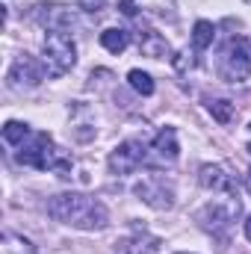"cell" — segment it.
<instances>
[{"instance_id":"11","label":"cell","mask_w":251,"mask_h":254,"mask_svg":"<svg viewBox=\"0 0 251 254\" xmlns=\"http://www.w3.org/2000/svg\"><path fill=\"white\" fill-rule=\"evenodd\" d=\"M154 154H157V160H163V163H175V160H178L181 148H178V133H175L172 127H166V130H160V133L154 136Z\"/></svg>"},{"instance_id":"2","label":"cell","mask_w":251,"mask_h":254,"mask_svg":"<svg viewBox=\"0 0 251 254\" xmlns=\"http://www.w3.org/2000/svg\"><path fill=\"white\" fill-rule=\"evenodd\" d=\"M18 163L39 169V172H60V178H68L71 172V157L63 148L54 145L51 133H30L24 145H18Z\"/></svg>"},{"instance_id":"20","label":"cell","mask_w":251,"mask_h":254,"mask_svg":"<svg viewBox=\"0 0 251 254\" xmlns=\"http://www.w3.org/2000/svg\"><path fill=\"white\" fill-rule=\"evenodd\" d=\"M80 3V9H86V12H101L104 6H107V0H77Z\"/></svg>"},{"instance_id":"3","label":"cell","mask_w":251,"mask_h":254,"mask_svg":"<svg viewBox=\"0 0 251 254\" xmlns=\"http://www.w3.org/2000/svg\"><path fill=\"white\" fill-rule=\"evenodd\" d=\"M219 74L228 83H246L251 74V42L243 36H234L225 42L219 54Z\"/></svg>"},{"instance_id":"13","label":"cell","mask_w":251,"mask_h":254,"mask_svg":"<svg viewBox=\"0 0 251 254\" xmlns=\"http://www.w3.org/2000/svg\"><path fill=\"white\" fill-rule=\"evenodd\" d=\"M0 254H36V246L27 237H21V234L6 231L3 240H0Z\"/></svg>"},{"instance_id":"10","label":"cell","mask_w":251,"mask_h":254,"mask_svg":"<svg viewBox=\"0 0 251 254\" xmlns=\"http://www.w3.org/2000/svg\"><path fill=\"white\" fill-rule=\"evenodd\" d=\"M198 181H201L204 190L225 192V195H231V192L237 190V178H234L225 166H219V163H207V166H201Z\"/></svg>"},{"instance_id":"7","label":"cell","mask_w":251,"mask_h":254,"mask_svg":"<svg viewBox=\"0 0 251 254\" xmlns=\"http://www.w3.org/2000/svg\"><path fill=\"white\" fill-rule=\"evenodd\" d=\"M36 21L48 33H71L77 27L74 9L71 6H63V3H39L36 6Z\"/></svg>"},{"instance_id":"24","label":"cell","mask_w":251,"mask_h":254,"mask_svg":"<svg viewBox=\"0 0 251 254\" xmlns=\"http://www.w3.org/2000/svg\"><path fill=\"white\" fill-rule=\"evenodd\" d=\"M246 237H249V240H251V216H249V219H246Z\"/></svg>"},{"instance_id":"25","label":"cell","mask_w":251,"mask_h":254,"mask_svg":"<svg viewBox=\"0 0 251 254\" xmlns=\"http://www.w3.org/2000/svg\"><path fill=\"white\" fill-rule=\"evenodd\" d=\"M246 190L251 192V169H249V178H246Z\"/></svg>"},{"instance_id":"12","label":"cell","mask_w":251,"mask_h":254,"mask_svg":"<svg viewBox=\"0 0 251 254\" xmlns=\"http://www.w3.org/2000/svg\"><path fill=\"white\" fill-rule=\"evenodd\" d=\"M139 51H142L145 57H151V60L172 57V48H169V42H166L160 33H154V30H145V33H139Z\"/></svg>"},{"instance_id":"4","label":"cell","mask_w":251,"mask_h":254,"mask_svg":"<svg viewBox=\"0 0 251 254\" xmlns=\"http://www.w3.org/2000/svg\"><path fill=\"white\" fill-rule=\"evenodd\" d=\"M42 54L51 77H60L65 71H71L77 63V45L68 33H48L42 42Z\"/></svg>"},{"instance_id":"21","label":"cell","mask_w":251,"mask_h":254,"mask_svg":"<svg viewBox=\"0 0 251 254\" xmlns=\"http://www.w3.org/2000/svg\"><path fill=\"white\" fill-rule=\"evenodd\" d=\"M175 68H178V71H187V68H192V60H189V54H187V51L175 57Z\"/></svg>"},{"instance_id":"14","label":"cell","mask_w":251,"mask_h":254,"mask_svg":"<svg viewBox=\"0 0 251 254\" xmlns=\"http://www.w3.org/2000/svg\"><path fill=\"white\" fill-rule=\"evenodd\" d=\"M101 45L110 54H122V51H127V45H130V33L122 30V27H110V30L101 33Z\"/></svg>"},{"instance_id":"5","label":"cell","mask_w":251,"mask_h":254,"mask_svg":"<svg viewBox=\"0 0 251 254\" xmlns=\"http://www.w3.org/2000/svg\"><path fill=\"white\" fill-rule=\"evenodd\" d=\"M237 216H240V201H237V198H228V201H213V204H207V207L198 213V222H201V228L210 231L213 237H225V234L234 228Z\"/></svg>"},{"instance_id":"22","label":"cell","mask_w":251,"mask_h":254,"mask_svg":"<svg viewBox=\"0 0 251 254\" xmlns=\"http://www.w3.org/2000/svg\"><path fill=\"white\" fill-rule=\"evenodd\" d=\"M119 9L125 12L127 18H136V3H133V0H122V3H119Z\"/></svg>"},{"instance_id":"1","label":"cell","mask_w":251,"mask_h":254,"mask_svg":"<svg viewBox=\"0 0 251 254\" xmlns=\"http://www.w3.org/2000/svg\"><path fill=\"white\" fill-rule=\"evenodd\" d=\"M48 213H51V219H57L63 225H71V228H80V231H101L110 222L107 207L98 198L83 195V192L54 195L48 201Z\"/></svg>"},{"instance_id":"18","label":"cell","mask_w":251,"mask_h":254,"mask_svg":"<svg viewBox=\"0 0 251 254\" xmlns=\"http://www.w3.org/2000/svg\"><path fill=\"white\" fill-rule=\"evenodd\" d=\"M127 83L139 92V95H154V80H151V74H145V71H139V68H133L130 74H127Z\"/></svg>"},{"instance_id":"23","label":"cell","mask_w":251,"mask_h":254,"mask_svg":"<svg viewBox=\"0 0 251 254\" xmlns=\"http://www.w3.org/2000/svg\"><path fill=\"white\" fill-rule=\"evenodd\" d=\"M246 151L251 154V125H249V130H246Z\"/></svg>"},{"instance_id":"9","label":"cell","mask_w":251,"mask_h":254,"mask_svg":"<svg viewBox=\"0 0 251 254\" xmlns=\"http://www.w3.org/2000/svg\"><path fill=\"white\" fill-rule=\"evenodd\" d=\"M136 195H139L145 204L157 207V210H169V207L175 204V192H172V187L166 184V178H160V175L142 178V181L136 184Z\"/></svg>"},{"instance_id":"8","label":"cell","mask_w":251,"mask_h":254,"mask_svg":"<svg viewBox=\"0 0 251 254\" xmlns=\"http://www.w3.org/2000/svg\"><path fill=\"white\" fill-rule=\"evenodd\" d=\"M145 160H148L145 142L127 139V142H122V145L110 154V169H113L116 175H130V172H136L139 166H145Z\"/></svg>"},{"instance_id":"16","label":"cell","mask_w":251,"mask_h":254,"mask_svg":"<svg viewBox=\"0 0 251 254\" xmlns=\"http://www.w3.org/2000/svg\"><path fill=\"white\" fill-rule=\"evenodd\" d=\"M207 110H210V116H213L219 125H231V122H234V104H231V101H225V98L210 101V104H207Z\"/></svg>"},{"instance_id":"6","label":"cell","mask_w":251,"mask_h":254,"mask_svg":"<svg viewBox=\"0 0 251 254\" xmlns=\"http://www.w3.org/2000/svg\"><path fill=\"white\" fill-rule=\"evenodd\" d=\"M45 74H48V65H42L36 57H30V54H21V57L12 63L6 80H9L12 89H36V86L45 80Z\"/></svg>"},{"instance_id":"15","label":"cell","mask_w":251,"mask_h":254,"mask_svg":"<svg viewBox=\"0 0 251 254\" xmlns=\"http://www.w3.org/2000/svg\"><path fill=\"white\" fill-rule=\"evenodd\" d=\"M213 39H216V27L210 21H198L192 27V45H195V51H207L213 45Z\"/></svg>"},{"instance_id":"17","label":"cell","mask_w":251,"mask_h":254,"mask_svg":"<svg viewBox=\"0 0 251 254\" xmlns=\"http://www.w3.org/2000/svg\"><path fill=\"white\" fill-rule=\"evenodd\" d=\"M30 136V127L21 125V122H6L3 125V139H6V145H24V139Z\"/></svg>"},{"instance_id":"19","label":"cell","mask_w":251,"mask_h":254,"mask_svg":"<svg viewBox=\"0 0 251 254\" xmlns=\"http://www.w3.org/2000/svg\"><path fill=\"white\" fill-rule=\"evenodd\" d=\"M160 243L154 240V237H136V240H130L125 246V254H157Z\"/></svg>"}]
</instances>
